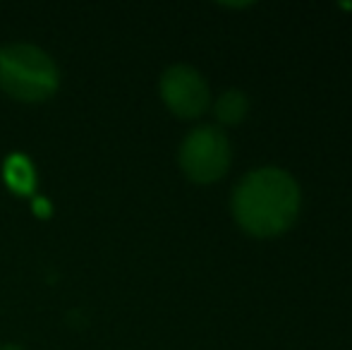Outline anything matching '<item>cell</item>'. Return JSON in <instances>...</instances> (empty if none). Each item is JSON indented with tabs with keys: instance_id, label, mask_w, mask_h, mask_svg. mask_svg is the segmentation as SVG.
Returning a JSON list of instances; mask_svg holds the SVG:
<instances>
[{
	"instance_id": "cell-2",
	"label": "cell",
	"mask_w": 352,
	"mask_h": 350,
	"mask_svg": "<svg viewBox=\"0 0 352 350\" xmlns=\"http://www.w3.org/2000/svg\"><path fill=\"white\" fill-rule=\"evenodd\" d=\"M60 85V72L46 51L32 43H8L0 48V89L10 98L46 101Z\"/></svg>"
},
{
	"instance_id": "cell-5",
	"label": "cell",
	"mask_w": 352,
	"mask_h": 350,
	"mask_svg": "<svg viewBox=\"0 0 352 350\" xmlns=\"http://www.w3.org/2000/svg\"><path fill=\"white\" fill-rule=\"evenodd\" d=\"M3 175L8 187L12 192H17V195H29L36 187V171H34L32 161L24 154L8 156V161L3 166Z\"/></svg>"
},
{
	"instance_id": "cell-1",
	"label": "cell",
	"mask_w": 352,
	"mask_h": 350,
	"mask_svg": "<svg viewBox=\"0 0 352 350\" xmlns=\"http://www.w3.org/2000/svg\"><path fill=\"white\" fill-rule=\"evenodd\" d=\"M300 211V187L280 168L252 171L232 195V214L256 238L285 233Z\"/></svg>"
},
{
	"instance_id": "cell-8",
	"label": "cell",
	"mask_w": 352,
	"mask_h": 350,
	"mask_svg": "<svg viewBox=\"0 0 352 350\" xmlns=\"http://www.w3.org/2000/svg\"><path fill=\"white\" fill-rule=\"evenodd\" d=\"M0 350H22L19 346H12V343H5V346H0Z\"/></svg>"
},
{
	"instance_id": "cell-4",
	"label": "cell",
	"mask_w": 352,
	"mask_h": 350,
	"mask_svg": "<svg viewBox=\"0 0 352 350\" xmlns=\"http://www.w3.org/2000/svg\"><path fill=\"white\" fill-rule=\"evenodd\" d=\"M161 98L177 118H199L209 106V85L190 65H173L161 75Z\"/></svg>"
},
{
	"instance_id": "cell-3",
	"label": "cell",
	"mask_w": 352,
	"mask_h": 350,
	"mask_svg": "<svg viewBox=\"0 0 352 350\" xmlns=\"http://www.w3.org/2000/svg\"><path fill=\"white\" fill-rule=\"evenodd\" d=\"M230 166V142L218 127L201 125L180 146V168L195 182L218 180Z\"/></svg>"
},
{
	"instance_id": "cell-6",
	"label": "cell",
	"mask_w": 352,
	"mask_h": 350,
	"mask_svg": "<svg viewBox=\"0 0 352 350\" xmlns=\"http://www.w3.org/2000/svg\"><path fill=\"white\" fill-rule=\"evenodd\" d=\"M247 111H250V98H247V94L237 91V89L226 91L216 101V118L223 125H237V122H242L247 118Z\"/></svg>"
},
{
	"instance_id": "cell-7",
	"label": "cell",
	"mask_w": 352,
	"mask_h": 350,
	"mask_svg": "<svg viewBox=\"0 0 352 350\" xmlns=\"http://www.w3.org/2000/svg\"><path fill=\"white\" fill-rule=\"evenodd\" d=\"M34 211H36V216H51V204H48L46 199H34Z\"/></svg>"
}]
</instances>
